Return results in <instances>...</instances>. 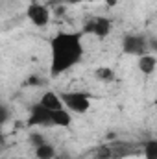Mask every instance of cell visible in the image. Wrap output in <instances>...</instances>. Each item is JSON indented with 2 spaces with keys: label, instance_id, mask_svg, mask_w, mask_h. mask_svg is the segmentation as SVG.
<instances>
[{
  "label": "cell",
  "instance_id": "obj_4",
  "mask_svg": "<svg viewBox=\"0 0 157 159\" xmlns=\"http://www.w3.org/2000/svg\"><path fill=\"white\" fill-rule=\"evenodd\" d=\"M109 32H111V20L105 17H94L83 26V34L94 35L98 39H105L109 35Z\"/></svg>",
  "mask_w": 157,
  "mask_h": 159
},
{
  "label": "cell",
  "instance_id": "obj_14",
  "mask_svg": "<svg viewBox=\"0 0 157 159\" xmlns=\"http://www.w3.org/2000/svg\"><path fill=\"white\" fill-rule=\"evenodd\" d=\"M117 2H118V0H105V4H107V6H115Z\"/></svg>",
  "mask_w": 157,
  "mask_h": 159
},
{
  "label": "cell",
  "instance_id": "obj_7",
  "mask_svg": "<svg viewBox=\"0 0 157 159\" xmlns=\"http://www.w3.org/2000/svg\"><path fill=\"white\" fill-rule=\"evenodd\" d=\"M37 104L43 106L44 109H48V111H56V109H63L65 107L63 106V100H61V94L59 93H54V91H44L41 94Z\"/></svg>",
  "mask_w": 157,
  "mask_h": 159
},
{
  "label": "cell",
  "instance_id": "obj_3",
  "mask_svg": "<svg viewBox=\"0 0 157 159\" xmlns=\"http://www.w3.org/2000/svg\"><path fill=\"white\" fill-rule=\"evenodd\" d=\"M26 19L37 26V28H44L50 24V19H52V13L46 6H43L39 2H32L28 7H26Z\"/></svg>",
  "mask_w": 157,
  "mask_h": 159
},
{
  "label": "cell",
  "instance_id": "obj_13",
  "mask_svg": "<svg viewBox=\"0 0 157 159\" xmlns=\"http://www.w3.org/2000/svg\"><path fill=\"white\" fill-rule=\"evenodd\" d=\"M7 119H9V109L0 102V126H2V124H6Z\"/></svg>",
  "mask_w": 157,
  "mask_h": 159
},
{
  "label": "cell",
  "instance_id": "obj_10",
  "mask_svg": "<svg viewBox=\"0 0 157 159\" xmlns=\"http://www.w3.org/2000/svg\"><path fill=\"white\" fill-rule=\"evenodd\" d=\"M56 156H57V152H56L54 144H50L48 141L35 146V157L37 159H56Z\"/></svg>",
  "mask_w": 157,
  "mask_h": 159
},
{
  "label": "cell",
  "instance_id": "obj_2",
  "mask_svg": "<svg viewBox=\"0 0 157 159\" xmlns=\"http://www.w3.org/2000/svg\"><path fill=\"white\" fill-rule=\"evenodd\" d=\"M61 100L67 111H70L72 115H83L91 109V96L83 91H69V93H61Z\"/></svg>",
  "mask_w": 157,
  "mask_h": 159
},
{
  "label": "cell",
  "instance_id": "obj_8",
  "mask_svg": "<svg viewBox=\"0 0 157 159\" xmlns=\"http://www.w3.org/2000/svg\"><path fill=\"white\" fill-rule=\"evenodd\" d=\"M139 70L142 72V74H146V76H150V74H154L157 69V57L155 54H152V52H146V54H142V56H139Z\"/></svg>",
  "mask_w": 157,
  "mask_h": 159
},
{
  "label": "cell",
  "instance_id": "obj_6",
  "mask_svg": "<svg viewBox=\"0 0 157 159\" xmlns=\"http://www.w3.org/2000/svg\"><path fill=\"white\" fill-rule=\"evenodd\" d=\"M28 124H30V126H41V128H48V126H52L50 111H48V109H44V107L39 106V104H35V106L30 109Z\"/></svg>",
  "mask_w": 157,
  "mask_h": 159
},
{
  "label": "cell",
  "instance_id": "obj_12",
  "mask_svg": "<svg viewBox=\"0 0 157 159\" xmlns=\"http://www.w3.org/2000/svg\"><path fill=\"white\" fill-rule=\"evenodd\" d=\"M142 157L144 159H157V141L155 139L146 141L144 150H142Z\"/></svg>",
  "mask_w": 157,
  "mask_h": 159
},
{
  "label": "cell",
  "instance_id": "obj_15",
  "mask_svg": "<svg viewBox=\"0 0 157 159\" xmlns=\"http://www.w3.org/2000/svg\"><path fill=\"white\" fill-rule=\"evenodd\" d=\"M15 159H24V157H15Z\"/></svg>",
  "mask_w": 157,
  "mask_h": 159
},
{
  "label": "cell",
  "instance_id": "obj_11",
  "mask_svg": "<svg viewBox=\"0 0 157 159\" xmlns=\"http://www.w3.org/2000/svg\"><path fill=\"white\" fill-rule=\"evenodd\" d=\"M94 76H96V80H100L104 83H109V81L115 80V70L111 67H98L94 70Z\"/></svg>",
  "mask_w": 157,
  "mask_h": 159
},
{
  "label": "cell",
  "instance_id": "obj_9",
  "mask_svg": "<svg viewBox=\"0 0 157 159\" xmlns=\"http://www.w3.org/2000/svg\"><path fill=\"white\" fill-rule=\"evenodd\" d=\"M50 120H52V126L56 128H69L72 124V113L67 111L65 107L56 109V111H50Z\"/></svg>",
  "mask_w": 157,
  "mask_h": 159
},
{
  "label": "cell",
  "instance_id": "obj_5",
  "mask_svg": "<svg viewBox=\"0 0 157 159\" xmlns=\"http://www.w3.org/2000/svg\"><path fill=\"white\" fill-rule=\"evenodd\" d=\"M122 50L126 54H133V56H142L146 52H150V44L144 35H126L122 41Z\"/></svg>",
  "mask_w": 157,
  "mask_h": 159
},
{
  "label": "cell",
  "instance_id": "obj_1",
  "mask_svg": "<svg viewBox=\"0 0 157 159\" xmlns=\"http://www.w3.org/2000/svg\"><path fill=\"white\" fill-rule=\"evenodd\" d=\"M83 41L76 32H57L50 39V72L61 76L83 59Z\"/></svg>",
  "mask_w": 157,
  "mask_h": 159
}]
</instances>
